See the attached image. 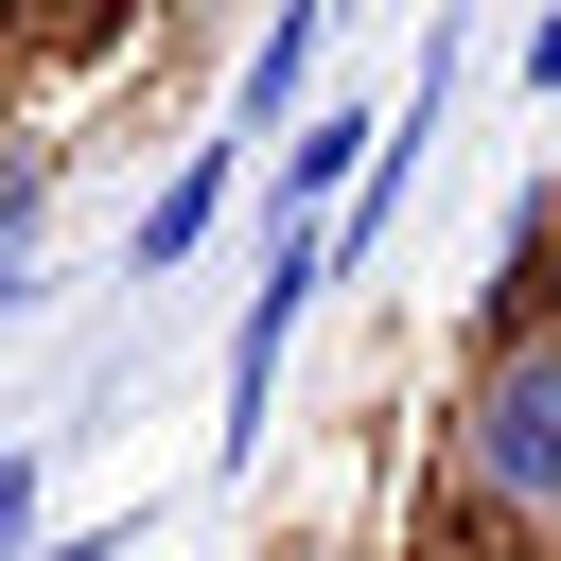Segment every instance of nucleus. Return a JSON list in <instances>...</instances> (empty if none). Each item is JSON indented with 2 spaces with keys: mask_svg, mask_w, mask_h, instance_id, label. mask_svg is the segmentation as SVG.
Instances as JSON below:
<instances>
[{
  "mask_svg": "<svg viewBox=\"0 0 561 561\" xmlns=\"http://www.w3.org/2000/svg\"><path fill=\"white\" fill-rule=\"evenodd\" d=\"M438 561H561V316L473 333L438 403Z\"/></svg>",
  "mask_w": 561,
  "mask_h": 561,
  "instance_id": "obj_1",
  "label": "nucleus"
},
{
  "mask_svg": "<svg viewBox=\"0 0 561 561\" xmlns=\"http://www.w3.org/2000/svg\"><path fill=\"white\" fill-rule=\"evenodd\" d=\"M333 35H351V0H280V18L245 35V70H228V140H280V123L333 88Z\"/></svg>",
  "mask_w": 561,
  "mask_h": 561,
  "instance_id": "obj_2",
  "label": "nucleus"
},
{
  "mask_svg": "<svg viewBox=\"0 0 561 561\" xmlns=\"http://www.w3.org/2000/svg\"><path fill=\"white\" fill-rule=\"evenodd\" d=\"M368 140H386V105H368V88H316V105H298V123L245 158V175H263V228H280V210L316 228V210L351 193V158H368Z\"/></svg>",
  "mask_w": 561,
  "mask_h": 561,
  "instance_id": "obj_3",
  "label": "nucleus"
},
{
  "mask_svg": "<svg viewBox=\"0 0 561 561\" xmlns=\"http://www.w3.org/2000/svg\"><path fill=\"white\" fill-rule=\"evenodd\" d=\"M228 210H245V140H175V175H158V193H140V228H123V280L158 298V280H175Z\"/></svg>",
  "mask_w": 561,
  "mask_h": 561,
  "instance_id": "obj_4",
  "label": "nucleus"
},
{
  "mask_svg": "<svg viewBox=\"0 0 561 561\" xmlns=\"http://www.w3.org/2000/svg\"><path fill=\"white\" fill-rule=\"evenodd\" d=\"M53 456H70V438H0V561H35V526H53Z\"/></svg>",
  "mask_w": 561,
  "mask_h": 561,
  "instance_id": "obj_5",
  "label": "nucleus"
},
{
  "mask_svg": "<svg viewBox=\"0 0 561 561\" xmlns=\"http://www.w3.org/2000/svg\"><path fill=\"white\" fill-rule=\"evenodd\" d=\"M35 561H140V508H105V526H35Z\"/></svg>",
  "mask_w": 561,
  "mask_h": 561,
  "instance_id": "obj_6",
  "label": "nucleus"
},
{
  "mask_svg": "<svg viewBox=\"0 0 561 561\" xmlns=\"http://www.w3.org/2000/svg\"><path fill=\"white\" fill-rule=\"evenodd\" d=\"M508 70H526V88L561 105V0H526V53H508Z\"/></svg>",
  "mask_w": 561,
  "mask_h": 561,
  "instance_id": "obj_7",
  "label": "nucleus"
},
{
  "mask_svg": "<svg viewBox=\"0 0 561 561\" xmlns=\"http://www.w3.org/2000/svg\"><path fill=\"white\" fill-rule=\"evenodd\" d=\"M35 298H53V263H0V333H18V316H35Z\"/></svg>",
  "mask_w": 561,
  "mask_h": 561,
  "instance_id": "obj_8",
  "label": "nucleus"
},
{
  "mask_svg": "<svg viewBox=\"0 0 561 561\" xmlns=\"http://www.w3.org/2000/svg\"><path fill=\"white\" fill-rule=\"evenodd\" d=\"M543 316H561V228H543Z\"/></svg>",
  "mask_w": 561,
  "mask_h": 561,
  "instance_id": "obj_9",
  "label": "nucleus"
}]
</instances>
